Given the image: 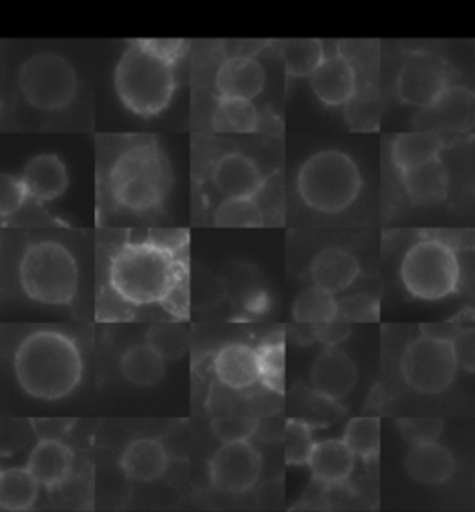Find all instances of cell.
<instances>
[{"mask_svg":"<svg viewBox=\"0 0 475 512\" xmlns=\"http://www.w3.org/2000/svg\"><path fill=\"white\" fill-rule=\"evenodd\" d=\"M405 470L420 485L440 487L455 474V457L440 442L412 446L405 459Z\"/></svg>","mask_w":475,"mask_h":512,"instance_id":"19","label":"cell"},{"mask_svg":"<svg viewBox=\"0 0 475 512\" xmlns=\"http://www.w3.org/2000/svg\"><path fill=\"white\" fill-rule=\"evenodd\" d=\"M292 314L297 323L316 327L338 320V301L331 292L318 286H310L305 292L297 295Z\"/></svg>","mask_w":475,"mask_h":512,"instance_id":"28","label":"cell"},{"mask_svg":"<svg viewBox=\"0 0 475 512\" xmlns=\"http://www.w3.org/2000/svg\"><path fill=\"white\" fill-rule=\"evenodd\" d=\"M396 91L401 103L433 110L455 91L451 65L437 52H409L399 67Z\"/></svg>","mask_w":475,"mask_h":512,"instance_id":"10","label":"cell"},{"mask_svg":"<svg viewBox=\"0 0 475 512\" xmlns=\"http://www.w3.org/2000/svg\"><path fill=\"white\" fill-rule=\"evenodd\" d=\"M212 127L223 134H249L258 128V112L253 101L221 99L212 116Z\"/></svg>","mask_w":475,"mask_h":512,"instance_id":"27","label":"cell"},{"mask_svg":"<svg viewBox=\"0 0 475 512\" xmlns=\"http://www.w3.org/2000/svg\"><path fill=\"white\" fill-rule=\"evenodd\" d=\"M444 149L446 141L437 132H407L392 141L390 158L399 173H405L440 158Z\"/></svg>","mask_w":475,"mask_h":512,"instance_id":"23","label":"cell"},{"mask_svg":"<svg viewBox=\"0 0 475 512\" xmlns=\"http://www.w3.org/2000/svg\"><path fill=\"white\" fill-rule=\"evenodd\" d=\"M214 186L227 199H255L264 188L257 164L242 153L221 156L212 171Z\"/></svg>","mask_w":475,"mask_h":512,"instance_id":"13","label":"cell"},{"mask_svg":"<svg viewBox=\"0 0 475 512\" xmlns=\"http://www.w3.org/2000/svg\"><path fill=\"white\" fill-rule=\"evenodd\" d=\"M214 223L221 229H258L264 225V214L255 199H227L218 206Z\"/></svg>","mask_w":475,"mask_h":512,"instance_id":"31","label":"cell"},{"mask_svg":"<svg viewBox=\"0 0 475 512\" xmlns=\"http://www.w3.org/2000/svg\"><path fill=\"white\" fill-rule=\"evenodd\" d=\"M147 344L155 347L156 351L166 360L179 359L188 347L186 333L175 325H155L147 333Z\"/></svg>","mask_w":475,"mask_h":512,"instance_id":"34","label":"cell"},{"mask_svg":"<svg viewBox=\"0 0 475 512\" xmlns=\"http://www.w3.org/2000/svg\"><path fill=\"white\" fill-rule=\"evenodd\" d=\"M21 180L28 197L36 203H47L60 197L69 184L65 164L56 154H38L28 160Z\"/></svg>","mask_w":475,"mask_h":512,"instance_id":"18","label":"cell"},{"mask_svg":"<svg viewBox=\"0 0 475 512\" xmlns=\"http://www.w3.org/2000/svg\"><path fill=\"white\" fill-rule=\"evenodd\" d=\"M355 457L370 462L377 459L381 449V422L379 418H353L347 423L342 438Z\"/></svg>","mask_w":475,"mask_h":512,"instance_id":"30","label":"cell"},{"mask_svg":"<svg viewBox=\"0 0 475 512\" xmlns=\"http://www.w3.org/2000/svg\"><path fill=\"white\" fill-rule=\"evenodd\" d=\"M284 67L290 77H309L320 67L325 52L323 43L318 39H294L284 43Z\"/></svg>","mask_w":475,"mask_h":512,"instance_id":"29","label":"cell"},{"mask_svg":"<svg viewBox=\"0 0 475 512\" xmlns=\"http://www.w3.org/2000/svg\"><path fill=\"white\" fill-rule=\"evenodd\" d=\"M121 372L125 379L138 386H153L164 379L166 359L149 344L132 346L121 357Z\"/></svg>","mask_w":475,"mask_h":512,"instance_id":"26","label":"cell"},{"mask_svg":"<svg viewBox=\"0 0 475 512\" xmlns=\"http://www.w3.org/2000/svg\"><path fill=\"white\" fill-rule=\"evenodd\" d=\"M362 188L359 167L340 151L312 154L299 169L297 192L305 205L323 214H336L353 205Z\"/></svg>","mask_w":475,"mask_h":512,"instance_id":"6","label":"cell"},{"mask_svg":"<svg viewBox=\"0 0 475 512\" xmlns=\"http://www.w3.org/2000/svg\"><path fill=\"white\" fill-rule=\"evenodd\" d=\"M13 372L28 396L56 401L69 396L80 383L82 357L69 336L36 331L17 347Z\"/></svg>","mask_w":475,"mask_h":512,"instance_id":"1","label":"cell"},{"mask_svg":"<svg viewBox=\"0 0 475 512\" xmlns=\"http://www.w3.org/2000/svg\"><path fill=\"white\" fill-rule=\"evenodd\" d=\"M401 175V184L414 205H437L450 195V171L442 156Z\"/></svg>","mask_w":475,"mask_h":512,"instance_id":"17","label":"cell"},{"mask_svg":"<svg viewBox=\"0 0 475 512\" xmlns=\"http://www.w3.org/2000/svg\"><path fill=\"white\" fill-rule=\"evenodd\" d=\"M398 429L409 444L422 446L438 442L444 431V422L438 418H401L398 420Z\"/></svg>","mask_w":475,"mask_h":512,"instance_id":"35","label":"cell"},{"mask_svg":"<svg viewBox=\"0 0 475 512\" xmlns=\"http://www.w3.org/2000/svg\"><path fill=\"white\" fill-rule=\"evenodd\" d=\"M379 316V301L372 295H351L338 301V318L342 321H373Z\"/></svg>","mask_w":475,"mask_h":512,"instance_id":"38","label":"cell"},{"mask_svg":"<svg viewBox=\"0 0 475 512\" xmlns=\"http://www.w3.org/2000/svg\"><path fill=\"white\" fill-rule=\"evenodd\" d=\"M461 366L455 340L446 334L424 333L405 347L401 357L403 381L414 392L438 396L450 388Z\"/></svg>","mask_w":475,"mask_h":512,"instance_id":"8","label":"cell"},{"mask_svg":"<svg viewBox=\"0 0 475 512\" xmlns=\"http://www.w3.org/2000/svg\"><path fill=\"white\" fill-rule=\"evenodd\" d=\"M260 359V381L266 388H270L275 394H284V375H286V364H284V346L281 342H270L258 349Z\"/></svg>","mask_w":475,"mask_h":512,"instance_id":"32","label":"cell"},{"mask_svg":"<svg viewBox=\"0 0 475 512\" xmlns=\"http://www.w3.org/2000/svg\"><path fill=\"white\" fill-rule=\"evenodd\" d=\"M28 199L30 197L23 180L13 177L10 173L0 175V216L2 218L8 219L15 216Z\"/></svg>","mask_w":475,"mask_h":512,"instance_id":"37","label":"cell"},{"mask_svg":"<svg viewBox=\"0 0 475 512\" xmlns=\"http://www.w3.org/2000/svg\"><path fill=\"white\" fill-rule=\"evenodd\" d=\"M266 86V71L249 56H232L219 65L216 88L221 99L253 101Z\"/></svg>","mask_w":475,"mask_h":512,"instance_id":"15","label":"cell"},{"mask_svg":"<svg viewBox=\"0 0 475 512\" xmlns=\"http://www.w3.org/2000/svg\"><path fill=\"white\" fill-rule=\"evenodd\" d=\"M399 277L405 290L422 301H440L455 294L463 281V264L455 245L438 236H424L401 260Z\"/></svg>","mask_w":475,"mask_h":512,"instance_id":"5","label":"cell"},{"mask_svg":"<svg viewBox=\"0 0 475 512\" xmlns=\"http://www.w3.org/2000/svg\"><path fill=\"white\" fill-rule=\"evenodd\" d=\"M26 468L41 487H60L73 472V451L60 440H39L28 457Z\"/></svg>","mask_w":475,"mask_h":512,"instance_id":"21","label":"cell"},{"mask_svg":"<svg viewBox=\"0 0 475 512\" xmlns=\"http://www.w3.org/2000/svg\"><path fill=\"white\" fill-rule=\"evenodd\" d=\"M212 429L223 444L232 442H247V438L257 435L258 420L245 418V416H229V418H216Z\"/></svg>","mask_w":475,"mask_h":512,"instance_id":"36","label":"cell"},{"mask_svg":"<svg viewBox=\"0 0 475 512\" xmlns=\"http://www.w3.org/2000/svg\"><path fill=\"white\" fill-rule=\"evenodd\" d=\"M108 184L117 205L140 214L151 212L166 201L171 188L166 156L155 145H134L117 156Z\"/></svg>","mask_w":475,"mask_h":512,"instance_id":"4","label":"cell"},{"mask_svg":"<svg viewBox=\"0 0 475 512\" xmlns=\"http://www.w3.org/2000/svg\"><path fill=\"white\" fill-rule=\"evenodd\" d=\"M179 266L164 245H123L110 262V286L129 305L164 303L173 294Z\"/></svg>","mask_w":475,"mask_h":512,"instance_id":"2","label":"cell"},{"mask_svg":"<svg viewBox=\"0 0 475 512\" xmlns=\"http://www.w3.org/2000/svg\"><path fill=\"white\" fill-rule=\"evenodd\" d=\"M309 80L316 97L327 106L349 103L357 91L355 69L338 52L325 54L320 67L310 75Z\"/></svg>","mask_w":475,"mask_h":512,"instance_id":"14","label":"cell"},{"mask_svg":"<svg viewBox=\"0 0 475 512\" xmlns=\"http://www.w3.org/2000/svg\"><path fill=\"white\" fill-rule=\"evenodd\" d=\"M143 41L151 51L156 52L162 58H166L167 62H173V64H177V60L182 56L184 47H186V43L179 41V39H143Z\"/></svg>","mask_w":475,"mask_h":512,"instance_id":"41","label":"cell"},{"mask_svg":"<svg viewBox=\"0 0 475 512\" xmlns=\"http://www.w3.org/2000/svg\"><path fill=\"white\" fill-rule=\"evenodd\" d=\"M283 444L288 464H296V466L309 464L312 449L316 446L312 440L309 423L299 422V420L286 422Z\"/></svg>","mask_w":475,"mask_h":512,"instance_id":"33","label":"cell"},{"mask_svg":"<svg viewBox=\"0 0 475 512\" xmlns=\"http://www.w3.org/2000/svg\"><path fill=\"white\" fill-rule=\"evenodd\" d=\"M75 420H58V418H47V420H32V429L41 440H58L64 436Z\"/></svg>","mask_w":475,"mask_h":512,"instance_id":"40","label":"cell"},{"mask_svg":"<svg viewBox=\"0 0 475 512\" xmlns=\"http://www.w3.org/2000/svg\"><path fill=\"white\" fill-rule=\"evenodd\" d=\"M262 459L249 442L223 444L210 461L212 485L227 494H242L258 483Z\"/></svg>","mask_w":475,"mask_h":512,"instance_id":"11","label":"cell"},{"mask_svg":"<svg viewBox=\"0 0 475 512\" xmlns=\"http://www.w3.org/2000/svg\"><path fill=\"white\" fill-rule=\"evenodd\" d=\"M214 370L219 383L232 390H245L260 381L258 351L245 344H229L219 349Z\"/></svg>","mask_w":475,"mask_h":512,"instance_id":"20","label":"cell"},{"mask_svg":"<svg viewBox=\"0 0 475 512\" xmlns=\"http://www.w3.org/2000/svg\"><path fill=\"white\" fill-rule=\"evenodd\" d=\"M77 88L75 67L54 52L30 56L19 71V90L26 103L38 110H62L73 103Z\"/></svg>","mask_w":475,"mask_h":512,"instance_id":"9","label":"cell"},{"mask_svg":"<svg viewBox=\"0 0 475 512\" xmlns=\"http://www.w3.org/2000/svg\"><path fill=\"white\" fill-rule=\"evenodd\" d=\"M114 84L117 97L130 112L142 117L158 116L171 103L177 88L175 64L158 56L140 39L123 52Z\"/></svg>","mask_w":475,"mask_h":512,"instance_id":"3","label":"cell"},{"mask_svg":"<svg viewBox=\"0 0 475 512\" xmlns=\"http://www.w3.org/2000/svg\"><path fill=\"white\" fill-rule=\"evenodd\" d=\"M38 479L28 468H8L0 472V509L23 512L34 507L39 494Z\"/></svg>","mask_w":475,"mask_h":512,"instance_id":"25","label":"cell"},{"mask_svg":"<svg viewBox=\"0 0 475 512\" xmlns=\"http://www.w3.org/2000/svg\"><path fill=\"white\" fill-rule=\"evenodd\" d=\"M121 468L127 477L151 483L160 475H164L167 468V451L155 438H140L129 444V448L123 451Z\"/></svg>","mask_w":475,"mask_h":512,"instance_id":"24","label":"cell"},{"mask_svg":"<svg viewBox=\"0 0 475 512\" xmlns=\"http://www.w3.org/2000/svg\"><path fill=\"white\" fill-rule=\"evenodd\" d=\"M359 372L355 362L342 349L327 347L310 368V386L314 394L327 401H340L357 386Z\"/></svg>","mask_w":475,"mask_h":512,"instance_id":"12","label":"cell"},{"mask_svg":"<svg viewBox=\"0 0 475 512\" xmlns=\"http://www.w3.org/2000/svg\"><path fill=\"white\" fill-rule=\"evenodd\" d=\"M307 466L316 481L323 485H338L353 474L355 455L344 440H323L312 449Z\"/></svg>","mask_w":475,"mask_h":512,"instance_id":"22","label":"cell"},{"mask_svg":"<svg viewBox=\"0 0 475 512\" xmlns=\"http://www.w3.org/2000/svg\"><path fill=\"white\" fill-rule=\"evenodd\" d=\"M19 281L25 294L38 303L69 305L78 290L77 260L60 242H36L23 253Z\"/></svg>","mask_w":475,"mask_h":512,"instance_id":"7","label":"cell"},{"mask_svg":"<svg viewBox=\"0 0 475 512\" xmlns=\"http://www.w3.org/2000/svg\"><path fill=\"white\" fill-rule=\"evenodd\" d=\"M349 333H351L349 323L342 320L329 321V323L314 327V338L320 340L321 344H325L327 347H336L338 344H342L349 338Z\"/></svg>","mask_w":475,"mask_h":512,"instance_id":"39","label":"cell"},{"mask_svg":"<svg viewBox=\"0 0 475 512\" xmlns=\"http://www.w3.org/2000/svg\"><path fill=\"white\" fill-rule=\"evenodd\" d=\"M360 264L357 256L342 247H327L314 256L310 264V277L314 286L331 294H340L359 279Z\"/></svg>","mask_w":475,"mask_h":512,"instance_id":"16","label":"cell"}]
</instances>
